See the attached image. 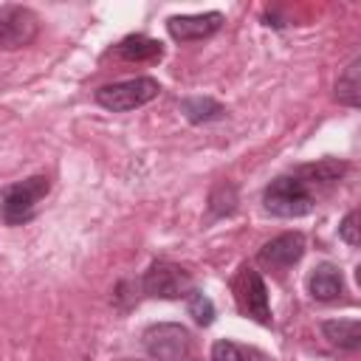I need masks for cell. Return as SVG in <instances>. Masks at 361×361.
Segmentation results:
<instances>
[{"label": "cell", "instance_id": "16", "mask_svg": "<svg viewBox=\"0 0 361 361\" xmlns=\"http://www.w3.org/2000/svg\"><path fill=\"white\" fill-rule=\"evenodd\" d=\"M186 310H189V316L197 322V324H212L214 322V305H212V299L203 293V290H189L186 293Z\"/></svg>", "mask_w": 361, "mask_h": 361}, {"label": "cell", "instance_id": "14", "mask_svg": "<svg viewBox=\"0 0 361 361\" xmlns=\"http://www.w3.org/2000/svg\"><path fill=\"white\" fill-rule=\"evenodd\" d=\"M336 99L347 107L361 104V59H353L336 82Z\"/></svg>", "mask_w": 361, "mask_h": 361}, {"label": "cell", "instance_id": "11", "mask_svg": "<svg viewBox=\"0 0 361 361\" xmlns=\"http://www.w3.org/2000/svg\"><path fill=\"white\" fill-rule=\"evenodd\" d=\"M322 333L333 347H341V350H358L361 347V322L358 319L322 322Z\"/></svg>", "mask_w": 361, "mask_h": 361}, {"label": "cell", "instance_id": "6", "mask_svg": "<svg viewBox=\"0 0 361 361\" xmlns=\"http://www.w3.org/2000/svg\"><path fill=\"white\" fill-rule=\"evenodd\" d=\"M144 290L155 299H180L192 290V276L175 262H152L144 274Z\"/></svg>", "mask_w": 361, "mask_h": 361}, {"label": "cell", "instance_id": "2", "mask_svg": "<svg viewBox=\"0 0 361 361\" xmlns=\"http://www.w3.org/2000/svg\"><path fill=\"white\" fill-rule=\"evenodd\" d=\"M262 206L274 217H305L313 212L316 197L296 175H282L268 183L262 195Z\"/></svg>", "mask_w": 361, "mask_h": 361}, {"label": "cell", "instance_id": "12", "mask_svg": "<svg viewBox=\"0 0 361 361\" xmlns=\"http://www.w3.org/2000/svg\"><path fill=\"white\" fill-rule=\"evenodd\" d=\"M116 54L121 59H127V62H155V59H161L164 45L158 39H149V37L135 34V37H124L116 45Z\"/></svg>", "mask_w": 361, "mask_h": 361}, {"label": "cell", "instance_id": "3", "mask_svg": "<svg viewBox=\"0 0 361 361\" xmlns=\"http://www.w3.org/2000/svg\"><path fill=\"white\" fill-rule=\"evenodd\" d=\"M158 93H161V85H158L152 76H135V79L102 85V87L96 90V102H99L104 110L130 113V110L144 107L147 102H152Z\"/></svg>", "mask_w": 361, "mask_h": 361}, {"label": "cell", "instance_id": "17", "mask_svg": "<svg viewBox=\"0 0 361 361\" xmlns=\"http://www.w3.org/2000/svg\"><path fill=\"white\" fill-rule=\"evenodd\" d=\"M234 203H237V189L231 183H220V192L214 186V192L209 197V209H212L214 217H223V214L234 212Z\"/></svg>", "mask_w": 361, "mask_h": 361}, {"label": "cell", "instance_id": "1", "mask_svg": "<svg viewBox=\"0 0 361 361\" xmlns=\"http://www.w3.org/2000/svg\"><path fill=\"white\" fill-rule=\"evenodd\" d=\"M51 183L45 175H31L25 180H17V183H8L3 192H0V214L8 226H23L28 223L34 214H37V206L39 200L48 195Z\"/></svg>", "mask_w": 361, "mask_h": 361}, {"label": "cell", "instance_id": "4", "mask_svg": "<svg viewBox=\"0 0 361 361\" xmlns=\"http://www.w3.org/2000/svg\"><path fill=\"white\" fill-rule=\"evenodd\" d=\"M231 288H234V299H237L240 310H243L248 319H254V322H259V324H271L268 288H265L259 271L243 265L240 274L234 276V285H231Z\"/></svg>", "mask_w": 361, "mask_h": 361}, {"label": "cell", "instance_id": "9", "mask_svg": "<svg viewBox=\"0 0 361 361\" xmlns=\"http://www.w3.org/2000/svg\"><path fill=\"white\" fill-rule=\"evenodd\" d=\"M302 254H305V237L299 231H288L268 240L259 248V262L268 268H290L293 262L302 259Z\"/></svg>", "mask_w": 361, "mask_h": 361}, {"label": "cell", "instance_id": "15", "mask_svg": "<svg viewBox=\"0 0 361 361\" xmlns=\"http://www.w3.org/2000/svg\"><path fill=\"white\" fill-rule=\"evenodd\" d=\"M180 110H183V116L192 124H203V121H212V118H220L223 116V104L214 102V99H203V96L183 99L180 102Z\"/></svg>", "mask_w": 361, "mask_h": 361}, {"label": "cell", "instance_id": "5", "mask_svg": "<svg viewBox=\"0 0 361 361\" xmlns=\"http://www.w3.org/2000/svg\"><path fill=\"white\" fill-rule=\"evenodd\" d=\"M141 338L155 361H180L189 353V333L180 324H149Z\"/></svg>", "mask_w": 361, "mask_h": 361}, {"label": "cell", "instance_id": "13", "mask_svg": "<svg viewBox=\"0 0 361 361\" xmlns=\"http://www.w3.org/2000/svg\"><path fill=\"white\" fill-rule=\"evenodd\" d=\"M347 172V164H341V161H333V158H324V161H319V164H307V166H299L296 169V178L310 189L313 183H319V186H327V183H336L341 175Z\"/></svg>", "mask_w": 361, "mask_h": 361}, {"label": "cell", "instance_id": "19", "mask_svg": "<svg viewBox=\"0 0 361 361\" xmlns=\"http://www.w3.org/2000/svg\"><path fill=\"white\" fill-rule=\"evenodd\" d=\"M338 237L347 245H358L361 243V234H358V212H347V217L338 226Z\"/></svg>", "mask_w": 361, "mask_h": 361}, {"label": "cell", "instance_id": "20", "mask_svg": "<svg viewBox=\"0 0 361 361\" xmlns=\"http://www.w3.org/2000/svg\"><path fill=\"white\" fill-rule=\"evenodd\" d=\"M121 361H135V358H121Z\"/></svg>", "mask_w": 361, "mask_h": 361}, {"label": "cell", "instance_id": "7", "mask_svg": "<svg viewBox=\"0 0 361 361\" xmlns=\"http://www.w3.org/2000/svg\"><path fill=\"white\" fill-rule=\"evenodd\" d=\"M39 20L25 6H3L0 8V51H14L28 45L37 37Z\"/></svg>", "mask_w": 361, "mask_h": 361}, {"label": "cell", "instance_id": "18", "mask_svg": "<svg viewBox=\"0 0 361 361\" xmlns=\"http://www.w3.org/2000/svg\"><path fill=\"white\" fill-rule=\"evenodd\" d=\"M212 361H248V355L243 353L240 344H234L228 338H220L212 347Z\"/></svg>", "mask_w": 361, "mask_h": 361}, {"label": "cell", "instance_id": "8", "mask_svg": "<svg viewBox=\"0 0 361 361\" xmlns=\"http://www.w3.org/2000/svg\"><path fill=\"white\" fill-rule=\"evenodd\" d=\"M220 25H223V14H220V11L175 14V17L166 20V31H169V37L178 39V42H192V39L212 37Z\"/></svg>", "mask_w": 361, "mask_h": 361}, {"label": "cell", "instance_id": "10", "mask_svg": "<svg viewBox=\"0 0 361 361\" xmlns=\"http://www.w3.org/2000/svg\"><path fill=\"white\" fill-rule=\"evenodd\" d=\"M344 290V276L341 271L333 265V262H322L310 271L307 276V293L316 299V302H333L338 299Z\"/></svg>", "mask_w": 361, "mask_h": 361}]
</instances>
